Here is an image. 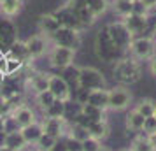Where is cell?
<instances>
[{
	"mask_svg": "<svg viewBox=\"0 0 156 151\" xmlns=\"http://www.w3.org/2000/svg\"><path fill=\"white\" fill-rule=\"evenodd\" d=\"M42 132L53 139H63L70 134V125L67 123L65 118H44Z\"/></svg>",
	"mask_w": 156,
	"mask_h": 151,
	"instance_id": "obj_8",
	"label": "cell"
},
{
	"mask_svg": "<svg viewBox=\"0 0 156 151\" xmlns=\"http://www.w3.org/2000/svg\"><path fill=\"white\" fill-rule=\"evenodd\" d=\"M123 23L133 37H140V34L147 30V16L128 14L126 18H123Z\"/></svg>",
	"mask_w": 156,
	"mask_h": 151,
	"instance_id": "obj_12",
	"label": "cell"
},
{
	"mask_svg": "<svg viewBox=\"0 0 156 151\" xmlns=\"http://www.w3.org/2000/svg\"><path fill=\"white\" fill-rule=\"evenodd\" d=\"M149 137V142L153 144V148L156 149V134H151V135H147Z\"/></svg>",
	"mask_w": 156,
	"mask_h": 151,
	"instance_id": "obj_41",
	"label": "cell"
},
{
	"mask_svg": "<svg viewBox=\"0 0 156 151\" xmlns=\"http://www.w3.org/2000/svg\"><path fill=\"white\" fill-rule=\"evenodd\" d=\"M0 151H12V149H9V148H5V146H0Z\"/></svg>",
	"mask_w": 156,
	"mask_h": 151,
	"instance_id": "obj_42",
	"label": "cell"
},
{
	"mask_svg": "<svg viewBox=\"0 0 156 151\" xmlns=\"http://www.w3.org/2000/svg\"><path fill=\"white\" fill-rule=\"evenodd\" d=\"M149 69H151V74L156 77V55L151 56V62H149Z\"/></svg>",
	"mask_w": 156,
	"mask_h": 151,
	"instance_id": "obj_40",
	"label": "cell"
},
{
	"mask_svg": "<svg viewBox=\"0 0 156 151\" xmlns=\"http://www.w3.org/2000/svg\"><path fill=\"white\" fill-rule=\"evenodd\" d=\"M65 144H67V149L69 151H83L81 149V141H77V139H74L70 135L65 139Z\"/></svg>",
	"mask_w": 156,
	"mask_h": 151,
	"instance_id": "obj_37",
	"label": "cell"
},
{
	"mask_svg": "<svg viewBox=\"0 0 156 151\" xmlns=\"http://www.w3.org/2000/svg\"><path fill=\"white\" fill-rule=\"evenodd\" d=\"M49 151H69L67 149V144H65V139H56L55 144L49 148Z\"/></svg>",
	"mask_w": 156,
	"mask_h": 151,
	"instance_id": "obj_38",
	"label": "cell"
},
{
	"mask_svg": "<svg viewBox=\"0 0 156 151\" xmlns=\"http://www.w3.org/2000/svg\"><path fill=\"white\" fill-rule=\"evenodd\" d=\"M77 88L84 90H98L105 88V77L95 67H79L77 70Z\"/></svg>",
	"mask_w": 156,
	"mask_h": 151,
	"instance_id": "obj_2",
	"label": "cell"
},
{
	"mask_svg": "<svg viewBox=\"0 0 156 151\" xmlns=\"http://www.w3.org/2000/svg\"><path fill=\"white\" fill-rule=\"evenodd\" d=\"M79 113L86 116L90 121H105V109L95 107V106H90V104H83Z\"/></svg>",
	"mask_w": 156,
	"mask_h": 151,
	"instance_id": "obj_22",
	"label": "cell"
},
{
	"mask_svg": "<svg viewBox=\"0 0 156 151\" xmlns=\"http://www.w3.org/2000/svg\"><path fill=\"white\" fill-rule=\"evenodd\" d=\"M144 116L139 114L135 109H132L126 116V128L132 130V132H142V127H144Z\"/></svg>",
	"mask_w": 156,
	"mask_h": 151,
	"instance_id": "obj_26",
	"label": "cell"
},
{
	"mask_svg": "<svg viewBox=\"0 0 156 151\" xmlns=\"http://www.w3.org/2000/svg\"><path fill=\"white\" fill-rule=\"evenodd\" d=\"M125 151H132V149H125Z\"/></svg>",
	"mask_w": 156,
	"mask_h": 151,
	"instance_id": "obj_46",
	"label": "cell"
},
{
	"mask_svg": "<svg viewBox=\"0 0 156 151\" xmlns=\"http://www.w3.org/2000/svg\"><path fill=\"white\" fill-rule=\"evenodd\" d=\"M48 83H49V74H44V72H30L28 74V84L34 88L35 93L46 92Z\"/></svg>",
	"mask_w": 156,
	"mask_h": 151,
	"instance_id": "obj_18",
	"label": "cell"
},
{
	"mask_svg": "<svg viewBox=\"0 0 156 151\" xmlns=\"http://www.w3.org/2000/svg\"><path fill=\"white\" fill-rule=\"evenodd\" d=\"M154 107H156L154 100H151V99H142V100L137 104L135 111H137L139 114H142L144 118H149V116L154 114Z\"/></svg>",
	"mask_w": 156,
	"mask_h": 151,
	"instance_id": "obj_29",
	"label": "cell"
},
{
	"mask_svg": "<svg viewBox=\"0 0 156 151\" xmlns=\"http://www.w3.org/2000/svg\"><path fill=\"white\" fill-rule=\"evenodd\" d=\"M4 146L9 148V149H12V151H23L25 146H27V142L23 139L21 132H12V134H5V137H4Z\"/></svg>",
	"mask_w": 156,
	"mask_h": 151,
	"instance_id": "obj_21",
	"label": "cell"
},
{
	"mask_svg": "<svg viewBox=\"0 0 156 151\" xmlns=\"http://www.w3.org/2000/svg\"><path fill=\"white\" fill-rule=\"evenodd\" d=\"M128 51L135 60H149L154 53V41L151 37H133Z\"/></svg>",
	"mask_w": 156,
	"mask_h": 151,
	"instance_id": "obj_6",
	"label": "cell"
},
{
	"mask_svg": "<svg viewBox=\"0 0 156 151\" xmlns=\"http://www.w3.org/2000/svg\"><path fill=\"white\" fill-rule=\"evenodd\" d=\"M30 151H39V149H37V148H35V146H34V149H30Z\"/></svg>",
	"mask_w": 156,
	"mask_h": 151,
	"instance_id": "obj_44",
	"label": "cell"
},
{
	"mask_svg": "<svg viewBox=\"0 0 156 151\" xmlns=\"http://www.w3.org/2000/svg\"><path fill=\"white\" fill-rule=\"evenodd\" d=\"M49 39L42 34H35V35L28 37L27 41H25V46H27V51H28V56L30 60H34V58H41L46 53V51L49 49Z\"/></svg>",
	"mask_w": 156,
	"mask_h": 151,
	"instance_id": "obj_11",
	"label": "cell"
},
{
	"mask_svg": "<svg viewBox=\"0 0 156 151\" xmlns=\"http://www.w3.org/2000/svg\"><path fill=\"white\" fill-rule=\"evenodd\" d=\"M139 135L133 139V142H132V151H156L153 148V144L149 142V137L147 134H144V132H137Z\"/></svg>",
	"mask_w": 156,
	"mask_h": 151,
	"instance_id": "obj_27",
	"label": "cell"
},
{
	"mask_svg": "<svg viewBox=\"0 0 156 151\" xmlns=\"http://www.w3.org/2000/svg\"><path fill=\"white\" fill-rule=\"evenodd\" d=\"M86 104L95 106L100 109H109V90L98 88V90H90L88 92V100Z\"/></svg>",
	"mask_w": 156,
	"mask_h": 151,
	"instance_id": "obj_15",
	"label": "cell"
},
{
	"mask_svg": "<svg viewBox=\"0 0 156 151\" xmlns=\"http://www.w3.org/2000/svg\"><path fill=\"white\" fill-rule=\"evenodd\" d=\"M88 132H90V137L102 141V139H105L109 135L111 128H109L107 121H91L88 125Z\"/></svg>",
	"mask_w": 156,
	"mask_h": 151,
	"instance_id": "obj_23",
	"label": "cell"
},
{
	"mask_svg": "<svg viewBox=\"0 0 156 151\" xmlns=\"http://www.w3.org/2000/svg\"><path fill=\"white\" fill-rule=\"evenodd\" d=\"M4 56L14 58V60H18V62H21L23 65L27 63V62H30V56H28V51H27V46H25V42H21V41H14V42L9 46L7 53H5Z\"/></svg>",
	"mask_w": 156,
	"mask_h": 151,
	"instance_id": "obj_17",
	"label": "cell"
},
{
	"mask_svg": "<svg viewBox=\"0 0 156 151\" xmlns=\"http://www.w3.org/2000/svg\"><path fill=\"white\" fill-rule=\"evenodd\" d=\"M21 132L23 139H25V142L27 144H32V146H35L37 141L41 139V135H42V125L41 123H32V125H28V127H25V128L20 130Z\"/></svg>",
	"mask_w": 156,
	"mask_h": 151,
	"instance_id": "obj_19",
	"label": "cell"
},
{
	"mask_svg": "<svg viewBox=\"0 0 156 151\" xmlns=\"http://www.w3.org/2000/svg\"><path fill=\"white\" fill-rule=\"evenodd\" d=\"M67 104L69 102H62V100H55L49 107L44 111L46 118H65L67 116Z\"/></svg>",
	"mask_w": 156,
	"mask_h": 151,
	"instance_id": "obj_25",
	"label": "cell"
},
{
	"mask_svg": "<svg viewBox=\"0 0 156 151\" xmlns=\"http://www.w3.org/2000/svg\"><path fill=\"white\" fill-rule=\"evenodd\" d=\"M70 9H72V13H74V16H76V20L79 21L81 27H91L93 23H95V20H97L93 16V13L86 5H76V7H70Z\"/></svg>",
	"mask_w": 156,
	"mask_h": 151,
	"instance_id": "obj_20",
	"label": "cell"
},
{
	"mask_svg": "<svg viewBox=\"0 0 156 151\" xmlns=\"http://www.w3.org/2000/svg\"><path fill=\"white\" fill-rule=\"evenodd\" d=\"M84 5L91 11L95 18H98V16H102L107 11L109 2L107 0H84Z\"/></svg>",
	"mask_w": 156,
	"mask_h": 151,
	"instance_id": "obj_28",
	"label": "cell"
},
{
	"mask_svg": "<svg viewBox=\"0 0 156 151\" xmlns=\"http://www.w3.org/2000/svg\"><path fill=\"white\" fill-rule=\"evenodd\" d=\"M114 76L116 79L119 81L121 84H133L140 79L142 76V69L139 60H135L132 56H123L116 62V67H114Z\"/></svg>",
	"mask_w": 156,
	"mask_h": 151,
	"instance_id": "obj_1",
	"label": "cell"
},
{
	"mask_svg": "<svg viewBox=\"0 0 156 151\" xmlns=\"http://www.w3.org/2000/svg\"><path fill=\"white\" fill-rule=\"evenodd\" d=\"M55 100H56V99L53 97V93H51L49 90L37 93V104H39V107L42 109V111H46V109L49 107V106H51V104H53Z\"/></svg>",
	"mask_w": 156,
	"mask_h": 151,
	"instance_id": "obj_31",
	"label": "cell"
},
{
	"mask_svg": "<svg viewBox=\"0 0 156 151\" xmlns=\"http://www.w3.org/2000/svg\"><path fill=\"white\" fill-rule=\"evenodd\" d=\"M105 32H107V35H109V39L112 41L114 46H116L118 49H121L123 53H126L128 48H130V42L133 41V35L128 32V28L125 27V23L123 21L109 23Z\"/></svg>",
	"mask_w": 156,
	"mask_h": 151,
	"instance_id": "obj_3",
	"label": "cell"
},
{
	"mask_svg": "<svg viewBox=\"0 0 156 151\" xmlns=\"http://www.w3.org/2000/svg\"><path fill=\"white\" fill-rule=\"evenodd\" d=\"M97 53L104 62H118L119 58L125 56V53L112 44V41L109 39L105 30L97 35Z\"/></svg>",
	"mask_w": 156,
	"mask_h": 151,
	"instance_id": "obj_4",
	"label": "cell"
},
{
	"mask_svg": "<svg viewBox=\"0 0 156 151\" xmlns=\"http://www.w3.org/2000/svg\"><path fill=\"white\" fill-rule=\"evenodd\" d=\"M53 44L56 46H63V48H70V49H77L81 46V34L79 30L67 28V27H60L58 32L49 39Z\"/></svg>",
	"mask_w": 156,
	"mask_h": 151,
	"instance_id": "obj_7",
	"label": "cell"
},
{
	"mask_svg": "<svg viewBox=\"0 0 156 151\" xmlns=\"http://www.w3.org/2000/svg\"><path fill=\"white\" fill-rule=\"evenodd\" d=\"M74 58H76V49H70V48H63V46L53 44V48L49 51L51 67L60 69V70H65L67 67H70L74 63Z\"/></svg>",
	"mask_w": 156,
	"mask_h": 151,
	"instance_id": "obj_5",
	"label": "cell"
},
{
	"mask_svg": "<svg viewBox=\"0 0 156 151\" xmlns=\"http://www.w3.org/2000/svg\"><path fill=\"white\" fill-rule=\"evenodd\" d=\"M48 90H49L53 97L62 102H70V88L65 77L56 76V74H49V83H48Z\"/></svg>",
	"mask_w": 156,
	"mask_h": 151,
	"instance_id": "obj_10",
	"label": "cell"
},
{
	"mask_svg": "<svg viewBox=\"0 0 156 151\" xmlns=\"http://www.w3.org/2000/svg\"><path fill=\"white\" fill-rule=\"evenodd\" d=\"M142 132H144V134H147V135L156 134V118H154V116H149V118H146V120H144Z\"/></svg>",
	"mask_w": 156,
	"mask_h": 151,
	"instance_id": "obj_35",
	"label": "cell"
},
{
	"mask_svg": "<svg viewBox=\"0 0 156 151\" xmlns=\"http://www.w3.org/2000/svg\"><path fill=\"white\" fill-rule=\"evenodd\" d=\"M55 16H56V20L60 21V25L62 27H67V28H74V30H81L83 27L79 25V21L76 20V16H74V13H72V9L65 4L63 7L60 9L58 13H55Z\"/></svg>",
	"mask_w": 156,
	"mask_h": 151,
	"instance_id": "obj_16",
	"label": "cell"
},
{
	"mask_svg": "<svg viewBox=\"0 0 156 151\" xmlns=\"http://www.w3.org/2000/svg\"><path fill=\"white\" fill-rule=\"evenodd\" d=\"M132 102V93L126 86H114L109 90V109L112 111H123L126 109Z\"/></svg>",
	"mask_w": 156,
	"mask_h": 151,
	"instance_id": "obj_9",
	"label": "cell"
},
{
	"mask_svg": "<svg viewBox=\"0 0 156 151\" xmlns=\"http://www.w3.org/2000/svg\"><path fill=\"white\" fill-rule=\"evenodd\" d=\"M142 4H144V7L151 11V9H156V0H140Z\"/></svg>",
	"mask_w": 156,
	"mask_h": 151,
	"instance_id": "obj_39",
	"label": "cell"
},
{
	"mask_svg": "<svg viewBox=\"0 0 156 151\" xmlns=\"http://www.w3.org/2000/svg\"><path fill=\"white\" fill-rule=\"evenodd\" d=\"M153 116H154V118H156V107H154V114H153Z\"/></svg>",
	"mask_w": 156,
	"mask_h": 151,
	"instance_id": "obj_45",
	"label": "cell"
},
{
	"mask_svg": "<svg viewBox=\"0 0 156 151\" xmlns=\"http://www.w3.org/2000/svg\"><path fill=\"white\" fill-rule=\"evenodd\" d=\"M132 14H139V16H147V9L144 7L140 0H133V5H132Z\"/></svg>",
	"mask_w": 156,
	"mask_h": 151,
	"instance_id": "obj_36",
	"label": "cell"
},
{
	"mask_svg": "<svg viewBox=\"0 0 156 151\" xmlns=\"http://www.w3.org/2000/svg\"><path fill=\"white\" fill-rule=\"evenodd\" d=\"M23 0H0V13L12 18L21 11Z\"/></svg>",
	"mask_w": 156,
	"mask_h": 151,
	"instance_id": "obj_24",
	"label": "cell"
},
{
	"mask_svg": "<svg viewBox=\"0 0 156 151\" xmlns=\"http://www.w3.org/2000/svg\"><path fill=\"white\" fill-rule=\"evenodd\" d=\"M2 125H4V134H12V132H20V127H18V123H16V120L12 118V114L9 116H2Z\"/></svg>",
	"mask_w": 156,
	"mask_h": 151,
	"instance_id": "obj_32",
	"label": "cell"
},
{
	"mask_svg": "<svg viewBox=\"0 0 156 151\" xmlns=\"http://www.w3.org/2000/svg\"><path fill=\"white\" fill-rule=\"evenodd\" d=\"M98 151H109V149H105V148H104V146H102V148H100Z\"/></svg>",
	"mask_w": 156,
	"mask_h": 151,
	"instance_id": "obj_43",
	"label": "cell"
},
{
	"mask_svg": "<svg viewBox=\"0 0 156 151\" xmlns=\"http://www.w3.org/2000/svg\"><path fill=\"white\" fill-rule=\"evenodd\" d=\"M60 27H62V25H60V21L56 20V16L46 14V16H42L41 21H39V34H42V35H46L48 39H51V37L58 32Z\"/></svg>",
	"mask_w": 156,
	"mask_h": 151,
	"instance_id": "obj_14",
	"label": "cell"
},
{
	"mask_svg": "<svg viewBox=\"0 0 156 151\" xmlns=\"http://www.w3.org/2000/svg\"><path fill=\"white\" fill-rule=\"evenodd\" d=\"M11 114H12V118L16 120V123H18L20 128H25V127H28V125L37 121L35 113H34L28 106H20V107H16Z\"/></svg>",
	"mask_w": 156,
	"mask_h": 151,
	"instance_id": "obj_13",
	"label": "cell"
},
{
	"mask_svg": "<svg viewBox=\"0 0 156 151\" xmlns=\"http://www.w3.org/2000/svg\"><path fill=\"white\" fill-rule=\"evenodd\" d=\"M100 148H102L100 141L98 139H93V137H88V139H84L81 142V149L83 151H98Z\"/></svg>",
	"mask_w": 156,
	"mask_h": 151,
	"instance_id": "obj_34",
	"label": "cell"
},
{
	"mask_svg": "<svg viewBox=\"0 0 156 151\" xmlns=\"http://www.w3.org/2000/svg\"><path fill=\"white\" fill-rule=\"evenodd\" d=\"M55 141L56 139H53V137H49V135H46V134H42L41 135V139L37 141V144H35V148L39 151H49V148L55 144Z\"/></svg>",
	"mask_w": 156,
	"mask_h": 151,
	"instance_id": "obj_33",
	"label": "cell"
},
{
	"mask_svg": "<svg viewBox=\"0 0 156 151\" xmlns=\"http://www.w3.org/2000/svg\"><path fill=\"white\" fill-rule=\"evenodd\" d=\"M114 11L116 14H119L121 18H126L128 14H132V5H133V0H114L112 2Z\"/></svg>",
	"mask_w": 156,
	"mask_h": 151,
	"instance_id": "obj_30",
	"label": "cell"
}]
</instances>
